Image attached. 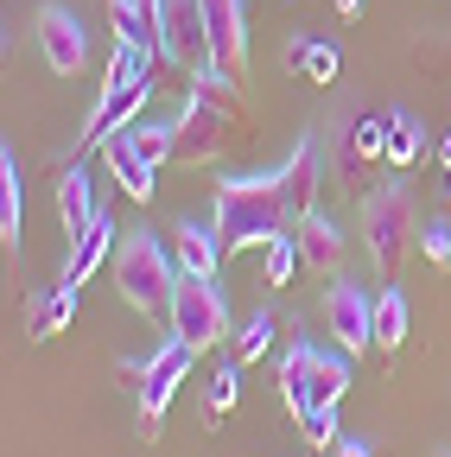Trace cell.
Instances as JSON below:
<instances>
[{
	"label": "cell",
	"instance_id": "cell-1",
	"mask_svg": "<svg viewBox=\"0 0 451 457\" xmlns=\"http://www.w3.org/2000/svg\"><path fill=\"white\" fill-rule=\"evenodd\" d=\"M293 228L287 191H280V171H248V179H222L216 185V242L222 254L242 248H267L273 236Z\"/></svg>",
	"mask_w": 451,
	"mask_h": 457
},
{
	"label": "cell",
	"instance_id": "cell-2",
	"mask_svg": "<svg viewBox=\"0 0 451 457\" xmlns=\"http://www.w3.org/2000/svg\"><path fill=\"white\" fill-rule=\"evenodd\" d=\"M115 293H121L146 324H172L179 254H165L153 228H128V236H121V254H115Z\"/></svg>",
	"mask_w": 451,
	"mask_h": 457
},
{
	"label": "cell",
	"instance_id": "cell-3",
	"mask_svg": "<svg viewBox=\"0 0 451 457\" xmlns=\"http://www.w3.org/2000/svg\"><path fill=\"white\" fill-rule=\"evenodd\" d=\"M153 64H165L159 51H146V45H128V38H115V57H108V77H102V96H96V108H89L83 134H77L83 146H102L108 134L134 128L140 102L153 96Z\"/></svg>",
	"mask_w": 451,
	"mask_h": 457
},
{
	"label": "cell",
	"instance_id": "cell-4",
	"mask_svg": "<svg viewBox=\"0 0 451 457\" xmlns=\"http://www.w3.org/2000/svg\"><path fill=\"white\" fill-rule=\"evenodd\" d=\"M179 165H210L222 146L236 140V83L222 77L216 64H204V71H191V102H185V114H179Z\"/></svg>",
	"mask_w": 451,
	"mask_h": 457
},
{
	"label": "cell",
	"instance_id": "cell-5",
	"mask_svg": "<svg viewBox=\"0 0 451 457\" xmlns=\"http://www.w3.org/2000/svg\"><path fill=\"white\" fill-rule=\"evenodd\" d=\"M363 242H369V261L381 279L401 273V261L413 254L420 228H413V197L401 185H381L375 197H363Z\"/></svg>",
	"mask_w": 451,
	"mask_h": 457
},
{
	"label": "cell",
	"instance_id": "cell-6",
	"mask_svg": "<svg viewBox=\"0 0 451 457\" xmlns=\"http://www.w3.org/2000/svg\"><path fill=\"white\" fill-rule=\"evenodd\" d=\"M350 387V350L330 356L318 343H293V356L280 362V394H287V407L305 413V407H337Z\"/></svg>",
	"mask_w": 451,
	"mask_h": 457
},
{
	"label": "cell",
	"instance_id": "cell-7",
	"mask_svg": "<svg viewBox=\"0 0 451 457\" xmlns=\"http://www.w3.org/2000/svg\"><path fill=\"white\" fill-rule=\"evenodd\" d=\"M172 337H185L191 350H216L222 337H230V299H222V286L204 279V273H179V299H172Z\"/></svg>",
	"mask_w": 451,
	"mask_h": 457
},
{
	"label": "cell",
	"instance_id": "cell-8",
	"mask_svg": "<svg viewBox=\"0 0 451 457\" xmlns=\"http://www.w3.org/2000/svg\"><path fill=\"white\" fill-rule=\"evenodd\" d=\"M191 362H197V350L185 337H165L159 350L134 369V394H140V426L146 432H159V420H165V407L179 400V387H185V375H191Z\"/></svg>",
	"mask_w": 451,
	"mask_h": 457
},
{
	"label": "cell",
	"instance_id": "cell-9",
	"mask_svg": "<svg viewBox=\"0 0 451 457\" xmlns=\"http://www.w3.org/2000/svg\"><path fill=\"white\" fill-rule=\"evenodd\" d=\"M159 57L179 71H204L210 57V32H204V0H159Z\"/></svg>",
	"mask_w": 451,
	"mask_h": 457
},
{
	"label": "cell",
	"instance_id": "cell-10",
	"mask_svg": "<svg viewBox=\"0 0 451 457\" xmlns=\"http://www.w3.org/2000/svg\"><path fill=\"white\" fill-rule=\"evenodd\" d=\"M204 32H210L216 71L230 83H242L248 77V13H242V0H204Z\"/></svg>",
	"mask_w": 451,
	"mask_h": 457
},
{
	"label": "cell",
	"instance_id": "cell-11",
	"mask_svg": "<svg viewBox=\"0 0 451 457\" xmlns=\"http://www.w3.org/2000/svg\"><path fill=\"white\" fill-rule=\"evenodd\" d=\"M324 318H330V337L344 343L350 356H369V343H375V305H369L363 286L337 279L330 293H324Z\"/></svg>",
	"mask_w": 451,
	"mask_h": 457
},
{
	"label": "cell",
	"instance_id": "cell-12",
	"mask_svg": "<svg viewBox=\"0 0 451 457\" xmlns=\"http://www.w3.org/2000/svg\"><path fill=\"white\" fill-rule=\"evenodd\" d=\"M38 51H45V64L58 71V77H77V71L89 64V32H83V20L64 13V7H45V13H38Z\"/></svg>",
	"mask_w": 451,
	"mask_h": 457
},
{
	"label": "cell",
	"instance_id": "cell-13",
	"mask_svg": "<svg viewBox=\"0 0 451 457\" xmlns=\"http://www.w3.org/2000/svg\"><path fill=\"white\" fill-rule=\"evenodd\" d=\"M318 185H324V146H318V134H305V140L287 153V165H280V191H287L293 222H299L305 210H318Z\"/></svg>",
	"mask_w": 451,
	"mask_h": 457
},
{
	"label": "cell",
	"instance_id": "cell-14",
	"mask_svg": "<svg viewBox=\"0 0 451 457\" xmlns=\"http://www.w3.org/2000/svg\"><path fill=\"white\" fill-rule=\"evenodd\" d=\"M102 165L115 171V185H121L134 204H146V197H153V171H159V165H146V153L134 146V134H128V128L102 140Z\"/></svg>",
	"mask_w": 451,
	"mask_h": 457
},
{
	"label": "cell",
	"instance_id": "cell-15",
	"mask_svg": "<svg viewBox=\"0 0 451 457\" xmlns=\"http://www.w3.org/2000/svg\"><path fill=\"white\" fill-rule=\"evenodd\" d=\"M172 254H179V273H204V279H216L222 261H230L216 228H204V222H172Z\"/></svg>",
	"mask_w": 451,
	"mask_h": 457
},
{
	"label": "cell",
	"instance_id": "cell-16",
	"mask_svg": "<svg viewBox=\"0 0 451 457\" xmlns=\"http://www.w3.org/2000/svg\"><path fill=\"white\" fill-rule=\"evenodd\" d=\"M375 159H388V114L381 121L375 114H356L350 134H344V153H337V171H344V179H363V165H375Z\"/></svg>",
	"mask_w": 451,
	"mask_h": 457
},
{
	"label": "cell",
	"instance_id": "cell-17",
	"mask_svg": "<svg viewBox=\"0 0 451 457\" xmlns=\"http://www.w3.org/2000/svg\"><path fill=\"white\" fill-rule=\"evenodd\" d=\"M20 236H26V185H20V159L7 146L0 153V242L20 248Z\"/></svg>",
	"mask_w": 451,
	"mask_h": 457
},
{
	"label": "cell",
	"instance_id": "cell-18",
	"mask_svg": "<svg viewBox=\"0 0 451 457\" xmlns=\"http://www.w3.org/2000/svg\"><path fill=\"white\" fill-rule=\"evenodd\" d=\"M293 236H299V254H305L312 267H324V273L344 261V236H337V222L318 216V210H305V216L293 222Z\"/></svg>",
	"mask_w": 451,
	"mask_h": 457
},
{
	"label": "cell",
	"instance_id": "cell-19",
	"mask_svg": "<svg viewBox=\"0 0 451 457\" xmlns=\"http://www.w3.org/2000/svg\"><path fill=\"white\" fill-rule=\"evenodd\" d=\"M108 248H115V222H108V216H96L89 228H83V236L71 242V267H64V279L71 286H83L102 261H108Z\"/></svg>",
	"mask_w": 451,
	"mask_h": 457
},
{
	"label": "cell",
	"instance_id": "cell-20",
	"mask_svg": "<svg viewBox=\"0 0 451 457\" xmlns=\"http://www.w3.org/2000/svg\"><path fill=\"white\" fill-rule=\"evenodd\" d=\"M58 216H64V242H77L83 228L96 222V197H89V171H83V165L64 171V185H58Z\"/></svg>",
	"mask_w": 451,
	"mask_h": 457
},
{
	"label": "cell",
	"instance_id": "cell-21",
	"mask_svg": "<svg viewBox=\"0 0 451 457\" xmlns=\"http://www.w3.org/2000/svg\"><path fill=\"white\" fill-rule=\"evenodd\" d=\"M287 64L305 83H337V64H344V57H337V45H324V38H293L287 45Z\"/></svg>",
	"mask_w": 451,
	"mask_h": 457
},
{
	"label": "cell",
	"instance_id": "cell-22",
	"mask_svg": "<svg viewBox=\"0 0 451 457\" xmlns=\"http://www.w3.org/2000/svg\"><path fill=\"white\" fill-rule=\"evenodd\" d=\"M401 343H407V293L388 286L375 299V350H401Z\"/></svg>",
	"mask_w": 451,
	"mask_h": 457
},
{
	"label": "cell",
	"instance_id": "cell-23",
	"mask_svg": "<svg viewBox=\"0 0 451 457\" xmlns=\"http://www.w3.org/2000/svg\"><path fill=\"white\" fill-rule=\"evenodd\" d=\"M108 26H115V38H128V45L159 51V26H153V13L140 0H108Z\"/></svg>",
	"mask_w": 451,
	"mask_h": 457
},
{
	"label": "cell",
	"instance_id": "cell-24",
	"mask_svg": "<svg viewBox=\"0 0 451 457\" xmlns=\"http://www.w3.org/2000/svg\"><path fill=\"white\" fill-rule=\"evenodd\" d=\"M236 394H242L236 362H216V375L204 381V420H230L236 413Z\"/></svg>",
	"mask_w": 451,
	"mask_h": 457
},
{
	"label": "cell",
	"instance_id": "cell-25",
	"mask_svg": "<svg viewBox=\"0 0 451 457\" xmlns=\"http://www.w3.org/2000/svg\"><path fill=\"white\" fill-rule=\"evenodd\" d=\"M420 153H426V140H420V121H413L407 108H394V114H388V159H394V165H413Z\"/></svg>",
	"mask_w": 451,
	"mask_h": 457
},
{
	"label": "cell",
	"instance_id": "cell-26",
	"mask_svg": "<svg viewBox=\"0 0 451 457\" xmlns=\"http://www.w3.org/2000/svg\"><path fill=\"white\" fill-rule=\"evenodd\" d=\"M77 318V286L71 279H58V293H51L38 312H32V337H51V330H64Z\"/></svg>",
	"mask_w": 451,
	"mask_h": 457
},
{
	"label": "cell",
	"instance_id": "cell-27",
	"mask_svg": "<svg viewBox=\"0 0 451 457\" xmlns=\"http://www.w3.org/2000/svg\"><path fill=\"white\" fill-rule=\"evenodd\" d=\"M128 134H134V146L146 153V165H165V159L179 153V128H172V121H134Z\"/></svg>",
	"mask_w": 451,
	"mask_h": 457
},
{
	"label": "cell",
	"instance_id": "cell-28",
	"mask_svg": "<svg viewBox=\"0 0 451 457\" xmlns=\"http://www.w3.org/2000/svg\"><path fill=\"white\" fill-rule=\"evenodd\" d=\"M273 337H280L273 312H255V318L242 324V337H236V362H261V356L273 350Z\"/></svg>",
	"mask_w": 451,
	"mask_h": 457
},
{
	"label": "cell",
	"instance_id": "cell-29",
	"mask_svg": "<svg viewBox=\"0 0 451 457\" xmlns=\"http://www.w3.org/2000/svg\"><path fill=\"white\" fill-rule=\"evenodd\" d=\"M299 420V438L312 445V451H337L344 438H337V407H305V413H293Z\"/></svg>",
	"mask_w": 451,
	"mask_h": 457
},
{
	"label": "cell",
	"instance_id": "cell-30",
	"mask_svg": "<svg viewBox=\"0 0 451 457\" xmlns=\"http://www.w3.org/2000/svg\"><path fill=\"white\" fill-rule=\"evenodd\" d=\"M299 261H305V254H299V236H293V228H287V236H273V242H267V286H287Z\"/></svg>",
	"mask_w": 451,
	"mask_h": 457
},
{
	"label": "cell",
	"instance_id": "cell-31",
	"mask_svg": "<svg viewBox=\"0 0 451 457\" xmlns=\"http://www.w3.org/2000/svg\"><path fill=\"white\" fill-rule=\"evenodd\" d=\"M420 248H426V261H432V267H451V222H445V216L420 228Z\"/></svg>",
	"mask_w": 451,
	"mask_h": 457
},
{
	"label": "cell",
	"instance_id": "cell-32",
	"mask_svg": "<svg viewBox=\"0 0 451 457\" xmlns=\"http://www.w3.org/2000/svg\"><path fill=\"white\" fill-rule=\"evenodd\" d=\"M337 457H375V445H369V438H344V445H337Z\"/></svg>",
	"mask_w": 451,
	"mask_h": 457
},
{
	"label": "cell",
	"instance_id": "cell-33",
	"mask_svg": "<svg viewBox=\"0 0 451 457\" xmlns=\"http://www.w3.org/2000/svg\"><path fill=\"white\" fill-rule=\"evenodd\" d=\"M337 7H344V13H363V0H337Z\"/></svg>",
	"mask_w": 451,
	"mask_h": 457
},
{
	"label": "cell",
	"instance_id": "cell-34",
	"mask_svg": "<svg viewBox=\"0 0 451 457\" xmlns=\"http://www.w3.org/2000/svg\"><path fill=\"white\" fill-rule=\"evenodd\" d=\"M438 153H445V165H451V128H445V146H438Z\"/></svg>",
	"mask_w": 451,
	"mask_h": 457
},
{
	"label": "cell",
	"instance_id": "cell-35",
	"mask_svg": "<svg viewBox=\"0 0 451 457\" xmlns=\"http://www.w3.org/2000/svg\"><path fill=\"white\" fill-rule=\"evenodd\" d=\"M445 216H451V179H445Z\"/></svg>",
	"mask_w": 451,
	"mask_h": 457
}]
</instances>
